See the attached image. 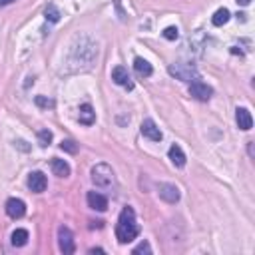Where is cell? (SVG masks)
I'll use <instances>...</instances> for the list:
<instances>
[{
	"instance_id": "cell-1",
	"label": "cell",
	"mask_w": 255,
	"mask_h": 255,
	"mask_svg": "<svg viewBox=\"0 0 255 255\" xmlns=\"http://www.w3.org/2000/svg\"><path fill=\"white\" fill-rule=\"evenodd\" d=\"M140 234V225L136 223V213L132 208H124L116 225V237L120 243H130L138 237Z\"/></svg>"
},
{
	"instance_id": "cell-2",
	"label": "cell",
	"mask_w": 255,
	"mask_h": 255,
	"mask_svg": "<svg viewBox=\"0 0 255 255\" xmlns=\"http://www.w3.org/2000/svg\"><path fill=\"white\" fill-rule=\"evenodd\" d=\"M90 177H92V184L96 188H102V190H108L114 186L116 182V175H114V170L108 166V164H96L90 171Z\"/></svg>"
},
{
	"instance_id": "cell-3",
	"label": "cell",
	"mask_w": 255,
	"mask_h": 255,
	"mask_svg": "<svg viewBox=\"0 0 255 255\" xmlns=\"http://www.w3.org/2000/svg\"><path fill=\"white\" fill-rule=\"evenodd\" d=\"M170 74L175 76V78L182 80V82H195V80H199V74H197L193 64H171L170 66Z\"/></svg>"
},
{
	"instance_id": "cell-4",
	"label": "cell",
	"mask_w": 255,
	"mask_h": 255,
	"mask_svg": "<svg viewBox=\"0 0 255 255\" xmlns=\"http://www.w3.org/2000/svg\"><path fill=\"white\" fill-rule=\"evenodd\" d=\"M190 96L195 98V100H199V102H208V100L213 96V90H212V86H208L206 82L195 80V82H191V86H190Z\"/></svg>"
},
{
	"instance_id": "cell-5",
	"label": "cell",
	"mask_w": 255,
	"mask_h": 255,
	"mask_svg": "<svg viewBox=\"0 0 255 255\" xmlns=\"http://www.w3.org/2000/svg\"><path fill=\"white\" fill-rule=\"evenodd\" d=\"M58 247H60V251L64 253V255H72L74 253V235H72V232L68 227H60L58 229Z\"/></svg>"
},
{
	"instance_id": "cell-6",
	"label": "cell",
	"mask_w": 255,
	"mask_h": 255,
	"mask_svg": "<svg viewBox=\"0 0 255 255\" xmlns=\"http://www.w3.org/2000/svg\"><path fill=\"white\" fill-rule=\"evenodd\" d=\"M6 213H8V217H12V219L24 217V213H26V203H24L22 199H18V197H10V199L6 201Z\"/></svg>"
},
{
	"instance_id": "cell-7",
	"label": "cell",
	"mask_w": 255,
	"mask_h": 255,
	"mask_svg": "<svg viewBox=\"0 0 255 255\" xmlns=\"http://www.w3.org/2000/svg\"><path fill=\"white\" fill-rule=\"evenodd\" d=\"M140 130H142V136H144V138H148V140H151V142H162V132H160V128L156 126L154 120H144Z\"/></svg>"
},
{
	"instance_id": "cell-8",
	"label": "cell",
	"mask_w": 255,
	"mask_h": 255,
	"mask_svg": "<svg viewBox=\"0 0 255 255\" xmlns=\"http://www.w3.org/2000/svg\"><path fill=\"white\" fill-rule=\"evenodd\" d=\"M48 188V180L42 171H32L28 175V190L34 191V193H42L44 190Z\"/></svg>"
},
{
	"instance_id": "cell-9",
	"label": "cell",
	"mask_w": 255,
	"mask_h": 255,
	"mask_svg": "<svg viewBox=\"0 0 255 255\" xmlns=\"http://www.w3.org/2000/svg\"><path fill=\"white\" fill-rule=\"evenodd\" d=\"M158 193L168 203H177V201H180V190H177L173 184H160L158 186Z\"/></svg>"
},
{
	"instance_id": "cell-10",
	"label": "cell",
	"mask_w": 255,
	"mask_h": 255,
	"mask_svg": "<svg viewBox=\"0 0 255 255\" xmlns=\"http://www.w3.org/2000/svg\"><path fill=\"white\" fill-rule=\"evenodd\" d=\"M112 80L118 84V86H124L128 90H132L134 88V82L130 80V74H128V70L124 66H116L112 70Z\"/></svg>"
},
{
	"instance_id": "cell-11",
	"label": "cell",
	"mask_w": 255,
	"mask_h": 255,
	"mask_svg": "<svg viewBox=\"0 0 255 255\" xmlns=\"http://www.w3.org/2000/svg\"><path fill=\"white\" fill-rule=\"evenodd\" d=\"M86 199H88V206H90L92 210H96V212H106V210H108V199H106V195H102V193H98V191H88Z\"/></svg>"
},
{
	"instance_id": "cell-12",
	"label": "cell",
	"mask_w": 255,
	"mask_h": 255,
	"mask_svg": "<svg viewBox=\"0 0 255 255\" xmlns=\"http://www.w3.org/2000/svg\"><path fill=\"white\" fill-rule=\"evenodd\" d=\"M235 122L239 126V130H243V132H249L253 128V118H251V112L247 108H237L235 110Z\"/></svg>"
},
{
	"instance_id": "cell-13",
	"label": "cell",
	"mask_w": 255,
	"mask_h": 255,
	"mask_svg": "<svg viewBox=\"0 0 255 255\" xmlns=\"http://www.w3.org/2000/svg\"><path fill=\"white\" fill-rule=\"evenodd\" d=\"M168 156H170V160H171V164L175 166V168H184L186 166V154H184V149L180 148V146H171L170 148V151H168Z\"/></svg>"
},
{
	"instance_id": "cell-14",
	"label": "cell",
	"mask_w": 255,
	"mask_h": 255,
	"mask_svg": "<svg viewBox=\"0 0 255 255\" xmlns=\"http://www.w3.org/2000/svg\"><path fill=\"white\" fill-rule=\"evenodd\" d=\"M78 122L84 126H92L96 122V112L90 104H82L80 106V114H78Z\"/></svg>"
},
{
	"instance_id": "cell-15",
	"label": "cell",
	"mask_w": 255,
	"mask_h": 255,
	"mask_svg": "<svg viewBox=\"0 0 255 255\" xmlns=\"http://www.w3.org/2000/svg\"><path fill=\"white\" fill-rule=\"evenodd\" d=\"M134 68H136L138 76H142V78H149L151 72H154L151 64H149L148 60H144V58H136V60H134Z\"/></svg>"
},
{
	"instance_id": "cell-16",
	"label": "cell",
	"mask_w": 255,
	"mask_h": 255,
	"mask_svg": "<svg viewBox=\"0 0 255 255\" xmlns=\"http://www.w3.org/2000/svg\"><path fill=\"white\" fill-rule=\"evenodd\" d=\"M10 243L14 247H24L28 243V232L26 229H14L12 235H10Z\"/></svg>"
},
{
	"instance_id": "cell-17",
	"label": "cell",
	"mask_w": 255,
	"mask_h": 255,
	"mask_svg": "<svg viewBox=\"0 0 255 255\" xmlns=\"http://www.w3.org/2000/svg\"><path fill=\"white\" fill-rule=\"evenodd\" d=\"M50 166H52L54 175H58V177H68V175H70V166H68V162H64V160L54 158Z\"/></svg>"
},
{
	"instance_id": "cell-18",
	"label": "cell",
	"mask_w": 255,
	"mask_h": 255,
	"mask_svg": "<svg viewBox=\"0 0 255 255\" xmlns=\"http://www.w3.org/2000/svg\"><path fill=\"white\" fill-rule=\"evenodd\" d=\"M229 18H232L229 10H227V8H219V10H215V14H213L212 22H213V26H223V24H227V22H229Z\"/></svg>"
},
{
	"instance_id": "cell-19",
	"label": "cell",
	"mask_w": 255,
	"mask_h": 255,
	"mask_svg": "<svg viewBox=\"0 0 255 255\" xmlns=\"http://www.w3.org/2000/svg\"><path fill=\"white\" fill-rule=\"evenodd\" d=\"M44 16H46V20L48 22H52V24H56L58 20H60V10L56 8V4H48L46 6V10H44Z\"/></svg>"
},
{
	"instance_id": "cell-20",
	"label": "cell",
	"mask_w": 255,
	"mask_h": 255,
	"mask_svg": "<svg viewBox=\"0 0 255 255\" xmlns=\"http://www.w3.org/2000/svg\"><path fill=\"white\" fill-rule=\"evenodd\" d=\"M50 142H52V132H50V130H40L38 132V144H40V148L50 146Z\"/></svg>"
},
{
	"instance_id": "cell-21",
	"label": "cell",
	"mask_w": 255,
	"mask_h": 255,
	"mask_svg": "<svg viewBox=\"0 0 255 255\" xmlns=\"http://www.w3.org/2000/svg\"><path fill=\"white\" fill-rule=\"evenodd\" d=\"M60 149H62V151H68V154H76V151H78V144L72 142V140H62Z\"/></svg>"
},
{
	"instance_id": "cell-22",
	"label": "cell",
	"mask_w": 255,
	"mask_h": 255,
	"mask_svg": "<svg viewBox=\"0 0 255 255\" xmlns=\"http://www.w3.org/2000/svg\"><path fill=\"white\" fill-rule=\"evenodd\" d=\"M177 36H180V30H177L175 26H168L164 30V38L166 40H177Z\"/></svg>"
},
{
	"instance_id": "cell-23",
	"label": "cell",
	"mask_w": 255,
	"mask_h": 255,
	"mask_svg": "<svg viewBox=\"0 0 255 255\" xmlns=\"http://www.w3.org/2000/svg\"><path fill=\"white\" fill-rule=\"evenodd\" d=\"M36 104H38L40 108H54V102L48 100V98H44V96H36Z\"/></svg>"
},
{
	"instance_id": "cell-24",
	"label": "cell",
	"mask_w": 255,
	"mask_h": 255,
	"mask_svg": "<svg viewBox=\"0 0 255 255\" xmlns=\"http://www.w3.org/2000/svg\"><path fill=\"white\" fill-rule=\"evenodd\" d=\"M134 255H138V253H151V247H149V243L148 241H142L138 247H134V251H132Z\"/></svg>"
},
{
	"instance_id": "cell-25",
	"label": "cell",
	"mask_w": 255,
	"mask_h": 255,
	"mask_svg": "<svg viewBox=\"0 0 255 255\" xmlns=\"http://www.w3.org/2000/svg\"><path fill=\"white\" fill-rule=\"evenodd\" d=\"M14 0H0V6H8V4H12Z\"/></svg>"
},
{
	"instance_id": "cell-26",
	"label": "cell",
	"mask_w": 255,
	"mask_h": 255,
	"mask_svg": "<svg viewBox=\"0 0 255 255\" xmlns=\"http://www.w3.org/2000/svg\"><path fill=\"white\" fill-rule=\"evenodd\" d=\"M251 2V0H237V4H241V6H247Z\"/></svg>"
},
{
	"instance_id": "cell-27",
	"label": "cell",
	"mask_w": 255,
	"mask_h": 255,
	"mask_svg": "<svg viewBox=\"0 0 255 255\" xmlns=\"http://www.w3.org/2000/svg\"><path fill=\"white\" fill-rule=\"evenodd\" d=\"M90 253H104V249H100V247L96 249V247H94V249H90Z\"/></svg>"
}]
</instances>
